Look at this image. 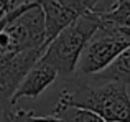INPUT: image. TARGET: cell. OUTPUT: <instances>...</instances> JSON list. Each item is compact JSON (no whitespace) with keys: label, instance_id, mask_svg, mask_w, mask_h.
I'll return each mask as SVG.
<instances>
[{"label":"cell","instance_id":"obj_1","mask_svg":"<svg viewBox=\"0 0 130 122\" xmlns=\"http://www.w3.org/2000/svg\"><path fill=\"white\" fill-rule=\"evenodd\" d=\"M83 83L74 91H63L56 106L89 109L105 122H130V96L122 83Z\"/></svg>","mask_w":130,"mask_h":122},{"label":"cell","instance_id":"obj_2","mask_svg":"<svg viewBox=\"0 0 130 122\" xmlns=\"http://www.w3.org/2000/svg\"><path fill=\"white\" fill-rule=\"evenodd\" d=\"M99 26H101L99 13L89 12L83 15L48 45L41 59L50 63L59 73V76L66 78L77 73L81 56Z\"/></svg>","mask_w":130,"mask_h":122},{"label":"cell","instance_id":"obj_3","mask_svg":"<svg viewBox=\"0 0 130 122\" xmlns=\"http://www.w3.org/2000/svg\"><path fill=\"white\" fill-rule=\"evenodd\" d=\"M128 48L130 33L101 22L99 30L91 38L81 56L77 73L83 76H95L107 69Z\"/></svg>","mask_w":130,"mask_h":122},{"label":"cell","instance_id":"obj_4","mask_svg":"<svg viewBox=\"0 0 130 122\" xmlns=\"http://www.w3.org/2000/svg\"><path fill=\"white\" fill-rule=\"evenodd\" d=\"M48 45L46 18L41 7L36 5L22 17L3 26L0 33V59L15 56L26 50Z\"/></svg>","mask_w":130,"mask_h":122},{"label":"cell","instance_id":"obj_5","mask_svg":"<svg viewBox=\"0 0 130 122\" xmlns=\"http://www.w3.org/2000/svg\"><path fill=\"white\" fill-rule=\"evenodd\" d=\"M48 45L35 50H26L15 56L0 59V97H2V112L8 109L10 101L17 93L22 81L33 69L36 63L43 58Z\"/></svg>","mask_w":130,"mask_h":122},{"label":"cell","instance_id":"obj_6","mask_svg":"<svg viewBox=\"0 0 130 122\" xmlns=\"http://www.w3.org/2000/svg\"><path fill=\"white\" fill-rule=\"evenodd\" d=\"M26 2H36L41 7L46 18L48 45L77 18L89 13L83 0H26Z\"/></svg>","mask_w":130,"mask_h":122},{"label":"cell","instance_id":"obj_7","mask_svg":"<svg viewBox=\"0 0 130 122\" xmlns=\"http://www.w3.org/2000/svg\"><path fill=\"white\" fill-rule=\"evenodd\" d=\"M58 76H59V73H58L50 63H46L44 59H40L38 63L33 66V69L26 74V78L22 81V84L18 86L17 93L13 94L12 101H10L8 109L3 111L2 116L3 114H8L10 111H13V106H15L20 99H23V97H30V99L38 97L48 86H51V84L56 81Z\"/></svg>","mask_w":130,"mask_h":122},{"label":"cell","instance_id":"obj_8","mask_svg":"<svg viewBox=\"0 0 130 122\" xmlns=\"http://www.w3.org/2000/svg\"><path fill=\"white\" fill-rule=\"evenodd\" d=\"M92 81H101V83H122L130 84V48L125 50L107 69L102 73L92 76Z\"/></svg>","mask_w":130,"mask_h":122},{"label":"cell","instance_id":"obj_9","mask_svg":"<svg viewBox=\"0 0 130 122\" xmlns=\"http://www.w3.org/2000/svg\"><path fill=\"white\" fill-rule=\"evenodd\" d=\"M99 13L102 23L112 25L119 30L130 33V3L127 2H114L107 12H95Z\"/></svg>","mask_w":130,"mask_h":122},{"label":"cell","instance_id":"obj_10","mask_svg":"<svg viewBox=\"0 0 130 122\" xmlns=\"http://www.w3.org/2000/svg\"><path fill=\"white\" fill-rule=\"evenodd\" d=\"M53 116L59 117L63 122H105L92 111L74 106H54Z\"/></svg>","mask_w":130,"mask_h":122},{"label":"cell","instance_id":"obj_11","mask_svg":"<svg viewBox=\"0 0 130 122\" xmlns=\"http://www.w3.org/2000/svg\"><path fill=\"white\" fill-rule=\"evenodd\" d=\"M3 122H63L56 116H35L33 111L13 109L2 116Z\"/></svg>","mask_w":130,"mask_h":122},{"label":"cell","instance_id":"obj_12","mask_svg":"<svg viewBox=\"0 0 130 122\" xmlns=\"http://www.w3.org/2000/svg\"><path fill=\"white\" fill-rule=\"evenodd\" d=\"M26 3V0H0V10H2V17L15 10L17 7Z\"/></svg>","mask_w":130,"mask_h":122}]
</instances>
